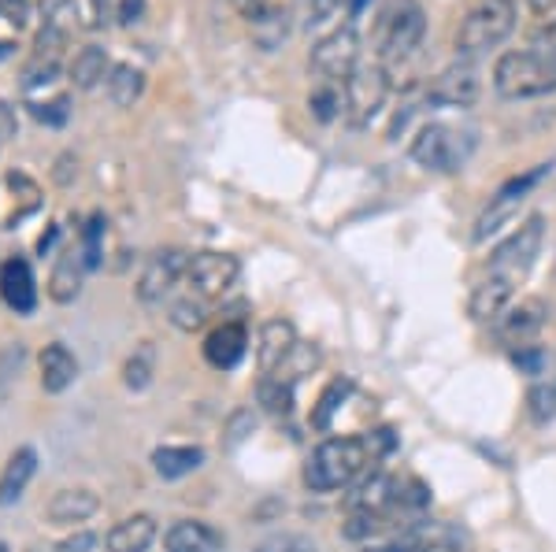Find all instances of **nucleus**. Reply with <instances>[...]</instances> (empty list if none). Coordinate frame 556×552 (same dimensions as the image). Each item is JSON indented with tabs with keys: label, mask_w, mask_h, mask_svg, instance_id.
Segmentation results:
<instances>
[{
	"label": "nucleus",
	"mask_w": 556,
	"mask_h": 552,
	"mask_svg": "<svg viewBox=\"0 0 556 552\" xmlns=\"http://www.w3.org/2000/svg\"><path fill=\"white\" fill-rule=\"evenodd\" d=\"M542 242H545V219L531 216L497 245V253L490 256L486 279H479V286L471 290V300H468L471 319L486 323V319H497L501 311L513 305L516 290L527 282L538 253H542Z\"/></svg>",
	"instance_id": "1"
},
{
	"label": "nucleus",
	"mask_w": 556,
	"mask_h": 552,
	"mask_svg": "<svg viewBox=\"0 0 556 552\" xmlns=\"http://www.w3.org/2000/svg\"><path fill=\"white\" fill-rule=\"evenodd\" d=\"M371 464L375 460L371 449H367V438L338 434V438H327L312 449L308 464H304V486L312 493H338V489L353 486L356 478H364Z\"/></svg>",
	"instance_id": "2"
},
{
	"label": "nucleus",
	"mask_w": 556,
	"mask_h": 552,
	"mask_svg": "<svg viewBox=\"0 0 556 552\" xmlns=\"http://www.w3.org/2000/svg\"><path fill=\"white\" fill-rule=\"evenodd\" d=\"M493 89L505 101H534L556 93V56L538 49H516L493 64Z\"/></svg>",
	"instance_id": "3"
},
{
	"label": "nucleus",
	"mask_w": 556,
	"mask_h": 552,
	"mask_svg": "<svg viewBox=\"0 0 556 552\" xmlns=\"http://www.w3.org/2000/svg\"><path fill=\"white\" fill-rule=\"evenodd\" d=\"M427 34V15L419 8V0H390V4L379 12V23H375V49H379V64L401 67L408 64L419 52Z\"/></svg>",
	"instance_id": "4"
},
{
	"label": "nucleus",
	"mask_w": 556,
	"mask_h": 552,
	"mask_svg": "<svg viewBox=\"0 0 556 552\" xmlns=\"http://www.w3.org/2000/svg\"><path fill=\"white\" fill-rule=\"evenodd\" d=\"M516 30V0H475L456 26V52L464 60H479L490 49H501Z\"/></svg>",
	"instance_id": "5"
},
{
	"label": "nucleus",
	"mask_w": 556,
	"mask_h": 552,
	"mask_svg": "<svg viewBox=\"0 0 556 552\" xmlns=\"http://www.w3.org/2000/svg\"><path fill=\"white\" fill-rule=\"evenodd\" d=\"M471 149H475L471 130L450 127V123H427V127L416 133V141H412V159H416L419 167H427V171L450 175V171H460L464 159L471 156Z\"/></svg>",
	"instance_id": "6"
},
{
	"label": "nucleus",
	"mask_w": 556,
	"mask_h": 552,
	"mask_svg": "<svg viewBox=\"0 0 556 552\" xmlns=\"http://www.w3.org/2000/svg\"><path fill=\"white\" fill-rule=\"evenodd\" d=\"M308 67L323 82L345 86V78L361 67V30H356V23H342L330 34H323L308 52Z\"/></svg>",
	"instance_id": "7"
},
{
	"label": "nucleus",
	"mask_w": 556,
	"mask_h": 552,
	"mask_svg": "<svg viewBox=\"0 0 556 552\" xmlns=\"http://www.w3.org/2000/svg\"><path fill=\"white\" fill-rule=\"evenodd\" d=\"M549 175V164H542V167H534V171H527V175H516V178H508L505 185H501L497 193L490 197L486 204V211L479 216V222H475V245H482V242H490L493 234H497L501 227H508V222L516 219V211L523 208L527 197L534 193V185L542 182V178Z\"/></svg>",
	"instance_id": "8"
},
{
	"label": "nucleus",
	"mask_w": 556,
	"mask_h": 552,
	"mask_svg": "<svg viewBox=\"0 0 556 552\" xmlns=\"http://www.w3.org/2000/svg\"><path fill=\"white\" fill-rule=\"evenodd\" d=\"M345 93V119L353 127H367L382 112L386 93H390V70L382 64H361L342 86Z\"/></svg>",
	"instance_id": "9"
},
{
	"label": "nucleus",
	"mask_w": 556,
	"mask_h": 552,
	"mask_svg": "<svg viewBox=\"0 0 556 552\" xmlns=\"http://www.w3.org/2000/svg\"><path fill=\"white\" fill-rule=\"evenodd\" d=\"M482 93V78H479V67L475 60H456V64L442 67L434 78L427 82V104L434 108H471Z\"/></svg>",
	"instance_id": "10"
},
{
	"label": "nucleus",
	"mask_w": 556,
	"mask_h": 552,
	"mask_svg": "<svg viewBox=\"0 0 556 552\" xmlns=\"http://www.w3.org/2000/svg\"><path fill=\"white\" fill-rule=\"evenodd\" d=\"M186 271H190V253H182V248H160L138 279V300L146 308L164 305L178 282L186 279Z\"/></svg>",
	"instance_id": "11"
},
{
	"label": "nucleus",
	"mask_w": 556,
	"mask_h": 552,
	"mask_svg": "<svg viewBox=\"0 0 556 552\" xmlns=\"http://www.w3.org/2000/svg\"><path fill=\"white\" fill-rule=\"evenodd\" d=\"M241 264L238 256L230 253H193L190 256V271H186V282H190V293L204 300H219L223 293H230V286L238 282Z\"/></svg>",
	"instance_id": "12"
},
{
	"label": "nucleus",
	"mask_w": 556,
	"mask_h": 552,
	"mask_svg": "<svg viewBox=\"0 0 556 552\" xmlns=\"http://www.w3.org/2000/svg\"><path fill=\"white\" fill-rule=\"evenodd\" d=\"M545 323H549V308H545V300L523 297V300H513V305L493 319V331H497V337L505 345L523 349V345H534V337L545 331Z\"/></svg>",
	"instance_id": "13"
},
{
	"label": "nucleus",
	"mask_w": 556,
	"mask_h": 552,
	"mask_svg": "<svg viewBox=\"0 0 556 552\" xmlns=\"http://www.w3.org/2000/svg\"><path fill=\"white\" fill-rule=\"evenodd\" d=\"M38 208H41V190L30 175L12 171L0 178V230H12L15 222L34 216Z\"/></svg>",
	"instance_id": "14"
},
{
	"label": "nucleus",
	"mask_w": 556,
	"mask_h": 552,
	"mask_svg": "<svg viewBox=\"0 0 556 552\" xmlns=\"http://www.w3.org/2000/svg\"><path fill=\"white\" fill-rule=\"evenodd\" d=\"M349 512H379L390 515L393 504H401V483L386 471H367L364 483L349 493Z\"/></svg>",
	"instance_id": "15"
},
{
	"label": "nucleus",
	"mask_w": 556,
	"mask_h": 552,
	"mask_svg": "<svg viewBox=\"0 0 556 552\" xmlns=\"http://www.w3.org/2000/svg\"><path fill=\"white\" fill-rule=\"evenodd\" d=\"M293 349H298V326H293L290 319L278 316V319H267V323L260 326V345H256L260 371L275 375Z\"/></svg>",
	"instance_id": "16"
},
{
	"label": "nucleus",
	"mask_w": 556,
	"mask_h": 552,
	"mask_svg": "<svg viewBox=\"0 0 556 552\" xmlns=\"http://www.w3.org/2000/svg\"><path fill=\"white\" fill-rule=\"evenodd\" d=\"M0 297L12 311H34L38 305V290H34V274H30V264L23 256H12V260L0 264Z\"/></svg>",
	"instance_id": "17"
},
{
	"label": "nucleus",
	"mask_w": 556,
	"mask_h": 552,
	"mask_svg": "<svg viewBox=\"0 0 556 552\" xmlns=\"http://www.w3.org/2000/svg\"><path fill=\"white\" fill-rule=\"evenodd\" d=\"M245 345H249V334L241 323H223L204 337V360L219 371H230L238 368V360L245 356Z\"/></svg>",
	"instance_id": "18"
},
{
	"label": "nucleus",
	"mask_w": 556,
	"mask_h": 552,
	"mask_svg": "<svg viewBox=\"0 0 556 552\" xmlns=\"http://www.w3.org/2000/svg\"><path fill=\"white\" fill-rule=\"evenodd\" d=\"M86 271L89 267L83 260V248H67V253H60V260L49 274V297L56 300V305H71V300H78L83 282H86Z\"/></svg>",
	"instance_id": "19"
},
{
	"label": "nucleus",
	"mask_w": 556,
	"mask_h": 552,
	"mask_svg": "<svg viewBox=\"0 0 556 552\" xmlns=\"http://www.w3.org/2000/svg\"><path fill=\"white\" fill-rule=\"evenodd\" d=\"M101 512V497L93 493V489H64V493H56L49 501V515L56 527H78V523L93 519V515Z\"/></svg>",
	"instance_id": "20"
},
{
	"label": "nucleus",
	"mask_w": 556,
	"mask_h": 552,
	"mask_svg": "<svg viewBox=\"0 0 556 552\" xmlns=\"http://www.w3.org/2000/svg\"><path fill=\"white\" fill-rule=\"evenodd\" d=\"M38 368H41V386L45 394H64L67 386H75L78 378V360L67 345L52 342L45 345L41 356H38Z\"/></svg>",
	"instance_id": "21"
},
{
	"label": "nucleus",
	"mask_w": 556,
	"mask_h": 552,
	"mask_svg": "<svg viewBox=\"0 0 556 552\" xmlns=\"http://www.w3.org/2000/svg\"><path fill=\"white\" fill-rule=\"evenodd\" d=\"M156 541V519L146 512L138 515H127L119 519L104 538V549L108 552H149V545Z\"/></svg>",
	"instance_id": "22"
},
{
	"label": "nucleus",
	"mask_w": 556,
	"mask_h": 552,
	"mask_svg": "<svg viewBox=\"0 0 556 552\" xmlns=\"http://www.w3.org/2000/svg\"><path fill=\"white\" fill-rule=\"evenodd\" d=\"M34 471H38V452H34L30 445H23V449H15L12 457H8L4 471H0V509L20 501L26 483L34 478Z\"/></svg>",
	"instance_id": "23"
},
{
	"label": "nucleus",
	"mask_w": 556,
	"mask_h": 552,
	"mask_svg": "<svg viewBox=\"0 0 556 552\" xmlns=\"http://www.w3.org/2000/svg\"><path fill=\"white\" fill-rule=\"evenodd\" d=\"M219 545H223L219 530H212L201 519H178L164 534V552H215Z\"/></svg>",
	"instance_id": "24"
},
{
	"label": "nucleus",
	"mask_w": 556,
	"mask_h": 552,
	"mask_svg": "<svg viewBox=\"0 0 556 552\" xmlns=\"http://www.w3.org/2000/svg\"><path fill=\"white\" fill-rule=\"evenodd\" d=\"M201 464H204L201 445H160V449L152 452V467H156V475L167 478V483L193 475Z\"/></svg>",
	"instance_id": "25"
},
{
	"label": "nucleus",
	"mask_w": 556,
	"mask_h": 552,
	"mask_svg": "<svg viewBox=\"0 0 556 552\" xmlns=\"http://www.w3.org/2000/svg\"><path fill=\"white\" fill-rule=\"evenodd\" d=\"M112 60H108L104 49L97 44H86L75 60H71V82L78 89H97V86H108V75H112Z\"/></svg>",
	"instance_id": "26"
},
{
	"label": "nucleus",
	"mask_w": 556,
	"mask_h": 552,
	"mask_svg": "<svg viewBox=\"0 0 556 552\" xmlns=\"http://www.w3.org/2000/svg\"><path fill=\"white\" fill-rule=\"evenodd\" d=\"M146 93V70L134 64H115L112 75H108V101L115 108H134Z\"/></svg>",
	"instance_id": "27"
},
{
	"label": "nucleus",
	"mask_w": 556,
	"mask_h": 552,
	"mask_svg": "<svg viewBox=\"0 0 556 552\" xmlns=\"http://www.w3.org/2000/svg\"><path fill=\"white\" fill-rule=\"evenodd\" d=\"M249 30H253V41L260 44L264 52H275L278 44L290 38V12L278 4H267L256 20H249Z\"/></svg>",
	"instance_id": "28"
},
{
	"label": "nucleus",
	"mask_w": 556,
	"mask_h": 552,
	"mask_svg": "<svg viewBox=\"0 0 556 552\" xmlns=\"http://www.w3.org/2000/svg\"><path fill=\"white\" fill-rule=\"evenodd\" d=\"M78 26H83V15H78L75 0H41V30L71 38Z\"/></svg>",
	"instance_id": "29"
},
{
	"label": "nucleus",
	"mask_w": 556,
	"mask_h": 552,
	"mask_svg": "<svg viewBox=\"0 0 556 552\" xmlns=\"http://www.w3.org/2000/svg\"><path fill=\"white\" fill-rule=\"evenodd\" d=\"M152 375H156V349L152 345H138L130 360L123 363V382H127V389H134V394H141V389H149Z\"/></svg>",
	"instance_id": "30"
},
{
	"label": "nucleus",
	"mask_w": 556,
	"mask_h": 552,
	"mask_svg": "<svg viewBox=\"0 0 556 552\" xmlns=\"http://www.w3.org/2000/svg\"><path fill=\"white\" fill-rule=\"evenodd\" d=\"M30 23V0H0V56L12 52V38Z\"/></svg>",
	"instance_id": "31"
},
{
	"label": "nucleus",
	"mask_w": 556,
	"mask_h": 552,
	"mask_svg": "<svg viewBox=\"0 0 556 552\" xmlns=\"http://www.w3.org/2000/svg\"><path fill=\"white\" fill-rule=\"evenodd\" d=\"M316 368H319V349H316V345H308V342H298V349L286 356V363L275 371V378H282V382H290V386H293V382L312 375Z\"/></svg>",
	"instance_id": "32"
},
{
	"label": "nucleus",
	"mask_w": 556,
	"mask_h": 552,
	"mask_svg": "<svg viewBox=\"0 0 556 552\" xmlns=\"http://www.w3.org/2000/svg\"><path fill=\"white\" fill-rule=\"evenodd\" d=\"M349 389H353V382H349V378H334L327 389H323L316 412H312V426H316V431H330V420H334V412L342 408V400L349 397Z\"/></svg>",
	"instance_id": "33"
},
{
	"label": "nucleus",
	"mask_w": 556,
	"mask_h": 552,
	"mask_svg": "<svg viewBox=\"0 0 556 552\" xmlns=\"http://www.w3.org/2000/svg\"><path fill=\"white\" fill-rule=\"evenodd\" d=\"M204 319H208V300L197 297V293H186L172 305V323L178 331H201Z\"/></svg>",
	"instance_id": "34"
},
{
	"label": "nucleus",
	"mask_w": 556,
	"mask_h": 552,
	"mask_svg": "<svg viewBox=\"0 0 556 552\" xmlns=\"http://www.w3.org/2000/svg\"><path fill=\"white\" fill-rule=\"evenodd\" d=\"M256 397L271 415H290L293 412V386H290V382H282V378H275V375L260 382Z\"/></svg>",
	"instance_id": "35"
},
{
	"label": "nucleus",
	"mask_w": 556,
	"mask_h": 552,
	"mask_svg": "<svg viewBox=\"0 0 556 552\" xmlns=\"http://www.w3.org/2000/svg\"><path fill=\"white\" fill-rule=\"evenodd\" d=\"M308 108H312V115H316V119H323V123H330L338 112L345 115V93H342V86H338V82H323V86L316 89V93L308 97Z\"/></svg>",
	"instance_id": "36"
},
{
	"label": "nucleus",
	"mask_w": 556,
	"mask_h": 552,
	"mask_svg": "<svg viewBox=\"0 0 556 552\" xmlns=\"http://www.w3.org/2000/svg\"><path fill=\"white\" fill-rule=\"evenodd\" d=\"M527 412H531L534 423L556 420V382H538L531 394H527Z\"/></svg>",
	"instance_id": "37"
},
{
	"label": "nucleus",
	"mask_w": 556,
	"mask_h": 552,
	"mask_svg": "<svg viewBox=\"0 0 556 552\" xmlns=\"http://www.w3.org/2000/svg\"><path fill=\"white\" fill-rule=\"evenodd\" d=\"M382 530H386V515H379V512H349V519L342 527L345 538H353V541H367Z\"/></svg>",
	"instance_id": "38"
},
{
	"label": "nucleus",
	"mask_w": 556,
	"mask_h": 552,
	"mask_svg": "<svg viewBox=\"0 0 556 552\" xmlns=\"http://www.w3.org/2000/svg\"><path fill=\"white\" fill-rule=\"evenodd\" d=\"M101 238H104V219L93 216V219H89V227L83 230V245H78V248H83V260H86L89 271H93V267H101V253H104Z\"/></svg>",
	"instance_id": "39"
},
{
	"label": "nucleus",
	"mask_w": 556,
	"mask_h": 552,
	"mask_svg": "<svg viewBox=\"0 0 556 552\" xmlns=\"http://www.w3.org/2000/svg\"><path fill=\"white\" fill-rule=\"evenodd\" d=\"M67 93H60V97H52V101H41V104H30V115L38 123H49V127H60V123H67V115H71V108H67Z\"/></svg>",
	"instance_id": "40"
},
{
	"label": "nucleus",
	"mask_w": 556,
	"mask_h": 552,
	"mask_svg": "<svg viewBox=\"0 0 556 552\" xmlns=\"http://www.w3.org/2000/svg\"><path fill=\"white\" fill-rule=\"evenodd\" d=\"M338 8H342V0H304V23L323 26L327 20H334Z\"/></svg>",
	"instance_id": "41"
},
{
	"label": "nucleus",
	"mask_w": 556,
	"mask_h": 552,
	"mask_svg": "<svg viewBox=\"0 0 556 552\" xmlns=\"http://www.w3.org/2000/svg\"><path fill=\"white\" fill-rule=\"evenodd\" d=\"M513 360L519 371H527V375H542L545 371V352L538 349V345H523V349H513Z\"/></svg>",
	"instance_id": "42"
},
{
	"label": "nucleus",
	"mask_w": 556,
	"mask_h": 552,
	"mask_svg": "<svg viewBox=\"0 0 556 552\" xmlns=\"http://www.w3.org/2000/svg\"><path fill=\"white\" fill-rule=\"evenodd\" d=\"M119 20V0H89V23L108 26Z\"/></svg>",
	"instance_id": "43"
},
{
	"label": "nucleus",
	"mask_w": 556,
	"mask_h": 552,
	"mask_svg": "<svg viewBox=\"0 0 556 552\" xmlns=\"http://www.w3.org/2000/svg\"><path fill=\"white\" fill-rule=\"evenodd\" d=\"M534 49L538 52H553V56H556V20L534 30Z\"/></svg>",
	"instance_id": "44"
},
{
	"label": "nucleus",
	"mask_w": 556,
	"mask_h": 552,
	"mask_svg": "<svg viewBox=\"0 0 556 552\" xmlns=\"http://www.w3.org/2000/svg\"><path fill=\"white\" fill-rule=\"evenodd\" d=\"M141 15H146V0H119V23L123 26L141 23Z\"/></svg>",
	"instance_id": "45"
},
{
	"label": "nucleus",
	"mask_w": 556,
	"mask_h": 552,
	"mask_svg": "<svg viewBox=\"0 0 556 552\" xmlns=\"http://www.w3.org/2000/svg\"><path fill=\"white\" fill-rule=\"evenodd\" d=\"M93 545H97L93 534H75V538L60 541V552H86V549H93Z\"/></svg>",
	"instance_id": "46"
},
{
	"label": "nucleus",
	"mask_w": 556,
	"mask_h": 552,
	"mask_svg": "<svg viewBox=\"0 0 556 552\" xmlns=\"http://www.w3.org/2000/svg\"><path fill=\"white\" fill-rule=\"evenodd\" d=\"M267 4H271V0H235V8H238L241 15H245V23H249V20H256V15L264 12Z\"/></svg>",
	"instance_id": "47"
},
{
	"label": "nucleus",
	"mask_w": 556,
	"mask_h": 552,
	"mask_svg": "<svg viewBox=\"0 0 556 552\" xmlns=\"http://www.w3.org/2000/svg\"><path fill=\"white\" fill-rule=\"evenodd\" d=\"M419 552H460L456 545H445V541H430V545H424Z\"/></svg>",
	"instance_id": "48"
},
{
	"label": "nucleus",
	"mask_w": 556,
	"mask_h": 552,
	"mask_svg": "<svg viewBox=\"0 0 556 552\" xmlns=\"http://www.w3.org/2000/svg\"><path fill=\"white\" fill-rule=\"evenodd\" d=\"M531 8L538 15H545V12H553V8H556V0H531Z\"/></svg>",
	"instance_id": "49"
},
{
	"label": "nucleus",
	"mask_w": 556,
	"mask_h": 552,
	"mask_svg": "<svg viewBox=\"0 0 556 552\" xmlns=\"http://www.w3.org/2000/svg\"><path fill=\"white\" fill-rule=\"evenodd\" d=\"M290 552H316V549H290Z\"/></svg>",
	"instance_id": "50"
},
{
	"label": "nucleus",
	"mask_w": 556,
	"mask_h": 552,
	"mask_svg": "<svg viewBox=\"0 0 556 552\" xmlns=\"http://www.w3.org/2000/svg\"><path fill=\"white\" fill-rule=\"evenodd\" d=\"M0 552H12V549H8V545H4V541H0Z\"/></svg>",
	"instance_id": "51"
}]
</instances>
